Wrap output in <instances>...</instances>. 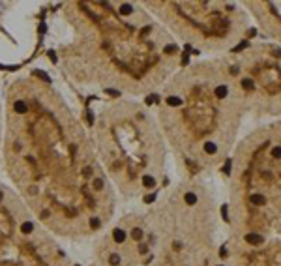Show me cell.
I'll list each match as a JSON object with an SVG mask.
<instances>
[{"instance_id":"obj_1","label":"cell","mask_w":281,"mask_h":266,"mask_svg":"<svg viewBox=\"0 0 281 266\" xmlns=\"http://www.w3.org/2000/svg\"><path fill=\"white\" fill-rule=\"evenodd\" d=\"M246 240L249 242V244H255V246H259L261 242H263V236H259L257 232H251V234H247V236H246Z\"/></svg>"},{"instance_id":"obj_2","label":"cell","mask_w":281,"mask_h":266,"mask_svg":"<svg viewBox=\"0 0 281 266\" xmlns=\"http://www.w3.org/2000/svg\"><path fill=\"white\" fill-rule=\"evenodd\" d=\"M112 238H114V242H118V244H120V242L126 240V232H124L122 229H116V231L112 232Z\"/></svg>"},{"instance_id":"obj_15","label":"cell","mask_w":281,"mask_h":266,"mask_svg":"<svg viewBox=\"0 0 281 266\" xmlns=\"http://www.w3.org/2000/svg\"><path fill=\"white\" fill-rule=\"evenodd\" d=\"M176 51V45H167L165 47V53H174Z\"/></svg>"},{"instance_id":"obj_19","label":"cell","mask_w":281,"mask_h":266,"mask_svg":"<svg viewBox=\"0 0 281 266\" xmlns=\"http://www.w3.org/2000/svg\"><path fill=\"white\" fill-rule=\"evenodd\" d=\"M230 165H232V163H230V159H229V161H227V163H225V171H227V173H229V171H230Z\"/></svg>"},{"instance_id":"obj_8","label":"cell","mask_w":281,"mask_h":266,"mask_svg":"<svg viewBox=\"0 0 281 266\" xmlns=\"http://www.w3.org/2000/svg\"><path fill=\"white\" fill-rule=\"evenodd\" d=\"M253 204H264L266 203V199L263 197V195H251V199H249Z\"/></svg>"},{"instance_id":"obj_12","label":"cell","mask_w":281,"mask_h":266,"mask_svg":"<svg viewBox=\"0 0 281 266\" xmlns=\"http://www.w3.org/2000/svg\"><path fill=\"white\" fill-rule=\"evenodd\" d=\"M94 189H103V180L101 178H94Z\"/></svg>"},{"instance_id":"obj_17","label":"cell","mask_w":281,"mask_h":266,"mask_svg":"<svg viewBox=\"0 0 281 266\" xmlns=\"http://www.w3.org/2000/svg\"><path fill=\"white\" fill-rule=\"evenodd\" d=\"M154 199H156V195H146V197H145V201H146V203H152Z\"/></svg>"},{"instance_id":"obj_21","label":"cell","mask_w":281,"mask_h":266,"mask_svg":"<svg viewBox=\"0 0 281 266\" xmlns=\"http://www.w3.org/2000/svg\"><path fill=\"white\" fill-rule=\"evenodd\" d=\"M218 266H225V264H218Z\"/></svg>"},{"instance_id":"obj_3","label":"cell","mask_w":281,"mask_h":266,"mask_svg":"<svg viewBox=\"0 0 281 266\" xmlns=\"http://www.w3.org/2000/svg\"><path fill=\"white\" fill-rule=\"evenodd\" d=\"M227 94H229V88L227 86H218L216 88V98H219V100H223V98H227Z\"/></svg>"},{"instance_id":"obj_16","label":"cell","mask_w":281,"mask_h":266,"mask_svg":"<svg viewBox=\"0 0 281 266\" xmlns=\"http://www.w3.org/2000/svg\"><path fill=\"white\" fill-rule=\"evenodd\" d=\"M272 154H274V158H279V154H281V150H279V146H275V148L272 150Z\"/></svg>"},{"instance_id":"obj_13","label":"cell","mask_w":281,"mask_h":266,"mask_svg":"<svg viewBox=\"0 0 281 266\" xmlns=\"http://www.w3.org/2000/svg\"><path fill=\"white\" fill-rule=\"evenodd\" d=\"M242 86L247 88V90H251V88H253V81H251V79H244V81H242Z\"/></svg>"},{"instance_id":"obj_11","label":"cell","mask_w":281,"mask_h":266,"mask_svg":"<svg viewBox=\"0 0 281 266\" xmlns=\"http://www.w3.org/2000/svg\"><path fill=\"white\" fill-rule=\"evenodd\" d=\"M131 11H133L131 4H122V6H120V13H122V15H129Z\"/></svg>"},{"instance_id":"obj_6","label":"cell","mask_w":281,"mask_h":266,"mask_svg":"<svg viewBox=\"0 0 281 266\" xmlns=\"http://www.w3.org/2000/svg\"><path fill=\"white\" fill-rule=\"evenodd\" d=\"M143 184H145V187H154V186H156V180H154V176L146 174V176H143Z\"/></svg>"},{"instance_id":"obj_9","label":"cell","mask_w":281,"mask_h":266,"mask_svg":"<svg viewBox=\"0 0 281 266\" xmlns=\"http://www.w3.org/2000/svg\"><path fill=\"white\" fill-rule=\"evenodd\" d=\"M167 103L173 105V107H178V105H182V100L176 98V96H171V98H167Z\"/></svg>"},{"instance_id":"obj_20","label":"cell","mask_w":281,"mask_h":266,"mask_svg":"<svg viewBox=\"0 0 281 266\" xmlns=\"http://www.w3.org/2000/svg\"><path fill=\"white\" fill-rule=\"evenodd\" d=\"M107 94H109V96H118V92H116V90H109V88H107Z\"/></svg>"},{"instance_id":"obj_10","label":"cell","mask_w":281,"mask_h":266,"mask_svg":"<svg viewBox=\"0 0 281 266\" xmlns=\"http://www.w3.org/2000/svg\"><path fill=\"white\" fill-rule=\"evenodd\" d=\"M13 107H15L17 113H26V103H25V101H17Z\"/></svg>"},{"instance_id":"obj_5","label":"cell","mask_w":281,"mask_h":266,"mask_svg":"<svg viewBox=\"0 0 281 266\" xmlns=\"http://www.w3.org/2000/svg\"><path fill=\"white\" fill-rule=\"evenodd\" d=\"M34 75L36 77H39L41 81H45V83H51V77L45 73V71H41V69H34Z\"/></svg>"},{"instance_id":"obj_14","label":"cell","mask_w":281,"mask_h":266,"mask_svg":"<svg viewBox=\"0 0 281 266\" xmlns=\"http://www.w3.org/2000/svg\"><path fill=\"white\" fill-rule=\"evenodd\" d=\"M156 101H157V96H156V94H152V96H148V98H146V103H148V105H152V103H156Z\"/></svg>"},{"instance_id":"obj_4","label":"cell","mask_w":281,"mask_h":266,"mask_svg":"<svg viewBox=\"0 0 281 266\" xmlns=\"http://www.w3.org/2000/svg\"><path fill=\"white\" fill-rule=\"evenodd\" d=\"M184 201H185V204L193 206V204H197V195H195V193H185V195H184Z\"/></svg>"},{"instance_id":"obj_18","label":"cell","mask_w":281,"mask_h":266,"mask_svg":"<svg viewBox=\"0 0 281 266\" xmlns=\"http://www.w3.org/2000/svg\"><path fill=\"white\" fill-rule=\"evenodd\" d=\"M244 47H247V41H244V43H240V45L236 47V51H240V49H244Z\"/></svg>"},{"instance_id":"obj_7","label":"cell","mask_w":281,"mask_h":266,"mask_svg":"<svg viewBox=\"0 0 281 266\" xmlns=\"http://www.w3.org/2000/svg\"><path fill=\"white\" fill-rule=\"evenodd\" d=\"M204 152H206V154H216V152H218V146H216L214 142H206V144H204Z\"/></svg>"}]
</instances>
